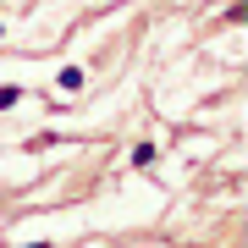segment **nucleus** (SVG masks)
<instances>
[{
	"label": "nucleus",
	"mask_w": 248,
	"mask_h": 248,
	"mask_svg": "<svg viewBox=\"0 0 248 248\" xmlns=\"http://www.w3.org/2000/svg\"><path fill=\"white\" fill-rule=\"evenodd\" d=\"M39 248H45V243H39Z\"/></svg>",
	"instance_id": "obj_1"
}]
</instances>
